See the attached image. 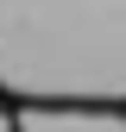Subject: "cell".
<instances>
[{"label":"cell","mask_w":126,"mask_h":132,"mask_svg":"<svg viewBox=\"0 0 126 132\" xmlns=\"http://www.w3.org/2000/svg\"><path fill=\"white\" fill-rule=\"evenodd\" d=\"M0 132H19V113L13 107H0Z\"/></svg>","instance_id":"obj_1"}]
</instances>
